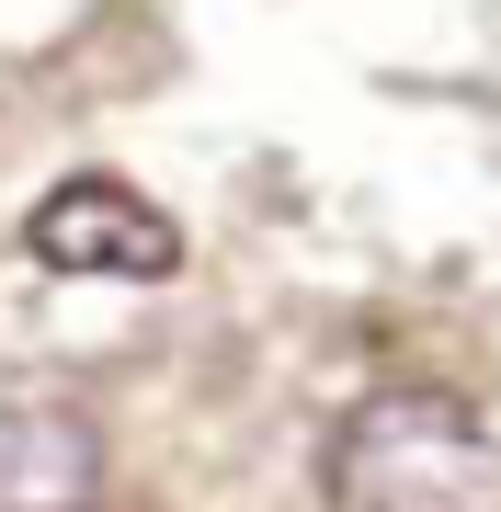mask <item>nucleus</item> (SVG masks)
I'll return each instance as SVG.
<instances>
[{
	"instance_id": "f257e3e1",
	"label": "nucleus",
	"mask_w": 501,
	"mask_h": 512,
	"mask_svg": "<svg viewBox=\"0 0 501 512\" xmlns=\"http://www.w3.org/2000/svg\"><path fill=\"white\" fill-rule=\"evenodd\" d=\"M331 512H501V433L445 387H376L331 433Z\"/></svg>"
},
{
	"instance_id": "f03ea898",
	"label": "nucleus",
	"mask_w": 501,
	"mask_h": 512,
	"mask_svg": "<svg viewBox=\"0 0 501 512\" xmlns=\"http://www.w3.org/2000/svg\"><path fill=\"white\" fill-rule=\"evenodd\" d=\"M23 251H35L46 274H69V285H160L171 262H183V228H171L137 183H114V171H69V183L23 217Z\"/></svg>"
},
{
	"instance_id": "7ed1b4c3",
	"label": "nucleus",
	"mask_w": 501,
	"mask_h": 512,
	"mask_svg": "<svg viewBox=\"0 0 501 512\" xmlns=\"http://www.w3.org/2000/svg\"><path fill=\"white\" fill-rule=\"evenodd\" d=\"M103 433L57 399H0V512H92Z\"/></svg>"
}]
</instances>
